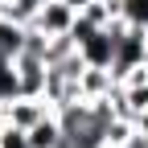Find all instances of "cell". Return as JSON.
I'll return each mask as SVG.
<instances>
[{"mask_svg": "<svg viewBox=\"0 0 148 148\" xmlns=\"http://www.w3.org/2000/svg\"><path fill=\"white\" fill-rule=\"evenodd\" d=\"M49 111H53V103H49L45 95H16L12 103H4V119L29 132V127H33L37 119H45Z\"/></svg>", "mask_w": 148, "mask_h": 148, "instance_id": "2", "label": "cell"}, {"mask_svg": "<svg viewBox=\"0 0 148 148\" xmlns=\"http://www.w3.org/2000/svg\"><path fill=\"white\" fill-rule=\"evenodd\" d=\"M21 95V74H16V58H4L0 53V99L12 103Z\"/></svg>", "mask_w": 148, "mask_h": 148, "instance_id": "6", "label": "cell"}, {"mask_svg": "<svg viewBox=\"0 0 148 148\" xmlns=\"http://www.w3.org/2000/svg\"><path fill=\"white\" fill-rule=\"evenodd\" d=\"M62 148H70V144H62Z\"/></svg>", "mask_w": 148, "mask_h": 148, "instance_id": "10", "label": "cell"}, {"mask_svg": "<svg viewBox=\"0 0 148 148\" xmlns=\"http://www.w3.org/2000/svg\"><path fill=\"white\" fill-rule=\"evenodd\" d=\"M0 115H4V99H0Z\"/></svg>", "mask_w": 148, "mask_h": 148, "instance_id": "9", "label": "cell"}, {"mask_svg": "<svg viewBox=\"0 0 148 148\" xmlns=\"http://www.w3.org/2000/svg\"><path fill=\"white\" fill-rule=\"evenodd\" d=\"M62 144H66V132H62L58 111H49L45 119H37L29 127V148H62Z\"/></svg>", "mask_w": 148, "mask_h": 148, "instance_id": "3", "label": "cell"}, {"mask_svg": "<svg viewBox=\"0 0 148 148\" xmlns=\"http://www.w3.org/2000/svg\"><path fill=\"white\" fill-rule=\"evenodd\" d=\"M144 33H148V29H144Z\"/></svg>", "mask_w": 148, "mask_h": 148, "instance_id": "11", "label": "cell"}, {"mask_svg": "<svg viewBox=\"0 0 148 148\" xmlns=\"http://www.w3.org/2000/svg\"><path fill=\"white\" fill-rule=\"evenodd\" d=\"M25 37H29V25L12 21L8 12H0V53L4 58H21L25 53Z\"/></svg>", "mask_w": 148, "mask_h": 148, "instance_id": "5", "label": "cell"}, {"mask_svg": "<svg viewBox=\"0 0 148 148\" xmlns=\"http://www.w3.org/2000/svg\"><path fill=\"white\" fill-rule=\"evenodd\" d=\"M119 21L148 29V0H119Z\"/></svg>", "mask_w": 148, "mask_h": 148, "instance_id": "7", "label": "cell"}, {"mask_svg": "<svg viewBox=\"0 0 148 148\" xmlns=\"http://www.w3.org/2000/svg\"><path fill=\"white\" fill-rule=\"evenodd\" d=\"M78 86H82V99H107V95H115V74L111 70H103V66H86L82 70V78H78Z\"/></svg>", "mask_w": 148, "mask_h": 148, "instance_id": "4", "label": "cell"}, {"mask_svg": "<svg viewBox=\"0 0 148 148\" xmlns=\"http://www.w3.org/2000/svg\"><path fill=\"white\" fill-rule=\"evenodd\" d=\"M29 25H33V29H41L45 37H70L74 25H78V8L66 4V0H45Z\"/></svg>", "mask_w": 148, "mask_h": 148, "instance_id": "1", "label": "cell"}, {"mask_svg": "<svg viewBox=\"0 0 148 148\" xmlns=\"http://www.w3.org/2000/svg\"><path fill=\"white\" fill-rule=\"evenodd\" d=\"M0 148H29V132L0 115Z\"/></svg>", "mask_w": 148, "mask_h": 148, "instance_id": "8", "label": "cell"}]
</instances>
